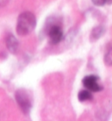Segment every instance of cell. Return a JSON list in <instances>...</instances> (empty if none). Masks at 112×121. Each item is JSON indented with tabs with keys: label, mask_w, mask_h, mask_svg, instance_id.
<instances>
[{
	"label": "cell",
	"mask_w": 112,
	"mask_h": 121,
	"mask_svg": "<svg viewBox=\"0 0 112 121\" xmlns=\"http://www.w3.org/2000/svg\"><path fill=\"white\" fill-rule=\"evenodd\" d=\"M36 26V18L31 12H24L18 16L17 21V33L20 36L31 33Z\"/></svg>",
	"instance_id": "6da1fadb"
},
{
	"label": "cell",
	"mask_w": 112,
	"mask_h": 121,
	"mask_svg": "<svg viewBox=\"0 0 112 121\" xmlns=\"http://www.w3.org/2000/svg\"><path fill=\"white\" fill-rule=\"evenodd\" d=\"M49 42L53 45H56L60 43L63 39V32L60 26L58 25H52L47 31Z\"/></svg>",
	"instance_id": "7a4b0ae2"
},
{
	"label": "cell",
	"mask_w": 112,
	"mask_h": 121,
	"mask_svg": "<svg viewBox=\"0 0 112 121\" xmlns=\"http://www.w3.org/2000/svg\"><path fill=\"white\" fill-rule=\"evenodd\" d=\"M16 99L18 102L19 107L21 108V110L25 113H28L30 112L31 106V99L29 97V95L26 93V91H18L16 93Z\"/></svg>",
	"instance_id": "3957f363"
},
{
	"label": "cell",
	"mask_w": 112,
	"mask_h": 121,
	"mask_svg": "<svg viewBox=\"0 0 112 121\" xmlns=\"http://www.w3.org/2000/svg\"><path fill=\"white\" fill-rule=\"evenodd\" d=\"M98 81H99V78L96 76L89 75L83 78L82 83L88 91H92V92H98L103 90V87L99 84Z\"/></svg>",
	"instance_id": "277c9868"
},
{
	"label": "cell",
	"mask_w": 112,
	"mask_h": 121,
	"mask_svg": "<svg viewBox=\"0 0 112 121\" xmlns=\"http://www.w3.org/2000/svg\"><path fill=\"white\" fill-rule=\"evenodd\" d=\"M6 45L7 48L12 53H15L18 49V40L16 39V38L12 35H9V37L7 38L6 40Z\"/></svg>",
	"instance_id": "5b68a950"
},
{
	"label": "cell",
	"mask_w": 112,
	"mask_h": 121,
	"mask_svg": "<svg viewBox=\"0 0 112 121\" xmlns=\"http://www.w3.org/2000/svg\"><path fill=\"white\" fill-rule=\"evenodd\" d=\"M92 94L88 90H84V91H81L78 94V99L81 102H85V101H88V100L92 99Z\"/></svg>",
	"instance_id": "8992f818"
},
{
	"label": "cell",
	"mask_w": 112,
	"mask_h": 121,
	"mask_svg": "<svg viewBox=\"0 0 112 121\" xmlns=\"http://www.w3.org/2000/svg\"><path fill=\"white\" fill-rule=\"evenodd\" d=\"M104 62L108 66H112V44L107 48L105 55H104Z\"/></svg>",
	"instance_id": "52a82bcc"
},
{
	"label": "cell",
	"mask_w": 112,
	"mask_h": 121,
	"mask_svg": "<svg viewBox=\"0 0 112 121\" xmlns=\"http://www.w3.org/2000/svg\"><path fill=\"white\" fill-rule=\"evenodd\" d=\"M104 33V28L103 26H97L95 27L91 33V38H93L94 39H99L101 36H103Z\"/></svg>",
	"instance_id": "ba28073f"
},
{
	"label": "cell",
	"mask_w": 112,
	"mask_h": 121,
	"mask_svg": "<svg viewBox=\"0 0 112 121\" xmlns=\"http://www.w3.org/2000/svg\"><path fill=\"white\" fill-rule=\"evenodd\" d=\"M92 2L96 6H103L106 3H110L112 2V0H92Z\"/></svg>",
	"instance_id": "9c48e42d"
},
{
	"label": "cell",
	"mask_w": 112,
	"mask_h": 121,
	"mask_svg": "<svg viewBox=\"0 0 112 121\" xmlns=\"http://www.w3.org/2000/svg\"><path fill=\"white\" fill-rule=\"evenodd\" d=\"M7 2V0H0V6H3Z\"/></svg>",
	"instance_id": "30bf717a"
}]
</instances>
